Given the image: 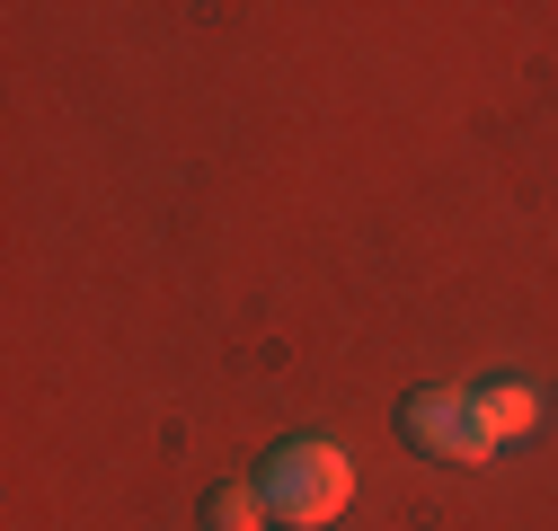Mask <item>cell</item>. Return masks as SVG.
Returning a JSON list of instances; mask_svg holds the SVG:
<instances>
[{
  "label": "cell",
  "instance_id": "1",
  "mask_svg": "<svg viewBox=\"0 0 558 531\" xmlns=\"http://www.w3.org/2000/svg\"><path fill=\"white\" fill-rule=\"evenodd\" d=\"M266 514L284 531H328L345 505H355V460H345V443L328 434H293L266 452V479H257Z\"/></svg>",
  "mask_w": 558,
  "mask_h": 531
},
{
  "label": "cell",
  "instance_id": "2",
  "mask_svg": "<svg viewBox=\"0 0 558 531\" xmlns=\"http://www.w3.org/2000/svg\"><path fill=\"white\" fill-rule=\"evenodd\" d=\"M399 434L426 460H452V470H478V460L497 452V425H487L478 390H416V398H399Z\"/></svg>",
  "mask_w": 558,
  "mask_h": 531
},
{
  "label": "cell",
  "instance_id": "3",
  "mask_svg": "<svg viewBox=\"0 0 558 531\" xmlns=\"http://www.w3.org/2000/svg\"><path fill=\"white\" fill-rule=\"evenodd\" d=\"M478 408H487V425H497V443H514V434L541 425V398L523 381H478Z\"/></svg>",
  "mask_w": 558,
  "mask_h": 531
},
{
  "label": "cell",
  "instance_id": "4",
  "mask_svg": "<svg viewBox=\"0 0 558 531\" xmlns=\"http://www.w3.org/2000/svg\"><path fill=\"white\" fill-rule=\"evenodd\" d=\"M257 522H275L257 487H214V531H257Z\"/></svg>",
  "mask_w": 558,
  "mask_h": 531
}]
</instances>
